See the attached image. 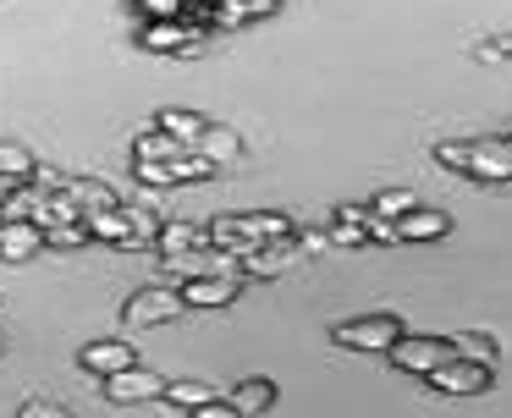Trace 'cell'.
Returning <instances> with one entry per match:
<instances>
[{
  "label": "cell",
  "mask_w": 512,
  "mask_h": 418,
  "mask_svg": "<svg viewBox=\"0 0 512 418\" xmlns=\"http://www.w3.org/2000/svg\"><path fill=\"white\" fill-rule=\"evenodd\" d=\"M402 336H408V330H402L397 314H358V319L331 325V341L347 352H391Z\"/></svg>",
  "instance_id": "obj_1"
},
{
  "label": "cell",
  "mask_w": 512,
  "mask_h": 418,
  "mask_svg": "<svg viewBox=\"0 0 512 418\" xmlns=\"http://www.w3.org/2000/svg\"><path fill=\"white\" fill-rule=\"evenodd\" d=\"M463 176L479 187H507L512 182V149L507 138H479L463 143Z\"/></svg>",
  "instance_id": "obj_2"
},
{
  "label": "cell",
  "mask_w": 512,
  "mask_h": 418,
  "mask_svg": "<svg viewBox=\"0 0 512 418\" xmlns=\"http://www.w3.org/2000/svg\"><path fill=\"white\" fill-rule=\"evenodd\" d=\"M188 308H182V297H177V286H144V292H133L122 303V319L127 325H138V330H149V325H171V319H182Z\"/></svg>",
  "instance_id": "obj_3"
},
{
  "label": "cell",
  "mask_w": 512,
  "mask_h": 418,
  "mask_svg": "<svg viewBox=\"0 0 512 418\" xmlns=\"http://www.w3.org/2000/svg\"><path fill=\"white\" fill-rule=\"evenodd\" d=\"M386 358H391V369H402V374H435L441 363H452L457 352L446 336H402Z\"/></svg>",
  "instance_id": "obj_4"
},
{
  "label": "cell",
  "mask_w": 512,
  "mask_h": 418,
  "mask_svg": "<svg viewBox=\"0 0 512 418\" xmlns=\"http://www.w3.org/2000/svg\"><path fill=\"white\" fill-rule=\"evenodd\" d=\"M424 380H430L441 396H485L490 385H496V369L468 363V358H452V363H441L435 374H424Z\"/></svg>",
  "instance_id": "obj_5"
},
{
  "label": "cell",
  "mask_w": 512,
  "mask_h": 418,
  "mask_svg": "<svg viewBox=\"0 0 512 418\" xmlns=\"http://www.w3.org/2000/svg\"><path fill=\"white\" fill-rule=\"evenodd\" d=\"M160 391H166V374L144 369V363H133V369L111 374L105 380V396H111L116 407H133V402H160Z\"/></svg>",
  "instance_id": "obj_6"
},
{
  "label": "cell",
  "mask_w": 512,
  "mask_h": 418,
  "mask_svg": "<svg viewBox=\"0 0 512 418\" xmlns=\"http://www.w3.org/2000/svg\"><path fill=\"white\" fill-rule=\"evenodd\" d=\"M138 44L149 55H193L204 44V28H193V22H149V28H138Z\"/></svg>",
  "instance_id": "obj_7"
},
{
  "label": "cell",
  "mask_w": 512,
  "mask_h": 418,
  "mask_svg": "<svg viewBox=\"0 0 512 418\" xmlns=\"http://www.w3.org/2000/svg\"><path fill=\"white\" fill-rule=\"evenodd\" d=\"M276 11V0H210V6H188V22L199 28V22H215V28H243V22L254 17H270Z\"/></svg>",
  "instance_id": "obj_8"
},
{
  "label": "cell",
  "mask_w": 512,
  "mask_h": 418,
  "mask_svg": "<svg viewBox=\"0 0 512 418\" xmlns=\"http://www.w3.org/2000/svg\"><path fill=\"white\" fill-rule=\"evenodd\" d=\"M237 275H199V281H182L177 286V297H182V308H226V303H237Z\"/></svg>",
  "instance_id": "obj_9"
},
{
  "label": "cell",
  "mask_w": 512,
  "mask_h": 418,
  "mask_svg": "<svg viewBox=\"0 0 512 418\" xmlns=\"http://www.w3.org/2000/svg\"><path fill=\"white\" fill-rule=\"evenodd\" d=\"M276 407V380L270 374H248V380L232 385V396H226V413L232 418H254V413H270Z\"/></svg>",
  "instance_id": "obj_10"
},
{
  "label": "cell",
  "mask_w": 512,
  "mask_h": 418,
  "mask_svg": "<svg viewBox=\"0 0 512 418\" xmlns=\"http://www.w3.org/2000/svg\"><path fill=\"white\" fill-rule=\"evenodd\" d=\"M78 363H83V369H89V374H100V380H111V374L133 369V363H138V352L127 347V341L105 336V341H89V347L78 352Z\"/></svg>",
  "instance_id": "obj_11"
},
{
  "label": "cell",
  "mask_w": 512,
  "mask_h": 418,
  "mask_svg": "<svg viewBox=\"0 0 512 418\" xmlns=\"http://www.w3.org/2000/svg\"><path fill=\"white\" fill-rule=\"evenodd\" d=\"M155 132H166L171 143H182V149H199V138L210 132V116H199V110H177V105H166V110H155Z\"/></svg>",
  "instance_id": "obj_12"
},
{
  "label": "cell",
  "mask_w": 512,
  "mask_h": 418,
  "mask_svg": "<svg viewBox=\"0 0 512 418\" xmlns=\"http://www.w3.org/2000/svg\"><path fill=\"white\" fill-rule=\"evenodd\" d=\"M204 248H210L204 226H193V220H160V231H155L160 259H182V253H204Z\"/></svg>",
  "instance_id": "obj_13"
},
{
  "label": "cell",
  "mask_w": 512,
  "mask_h": 418,
  "mask_svg": "<svg viewBox=\"0 0 512 418\" xmlns=\"http://www.w3.org/2000/svg\"><path fill=\"white\" fill-rule=\"evenodd\" d=\"M292 242H259V248H248L243 253V275L248 281H276V275H287L292 270Z\"/></svg>",
  "instance_id": "obj_14"
},
{
  "label": "cell",
  "mask_w": 512,
  "mask_h": 418,
  "mask_svg": "<svg viewBox=\"0 0 512 418\" xmlns=\"http://www.w3.org/2000/svg\"><path fill=\"white\" fill-rule=\"evenodd\" d=\"M452 231V220L441 209H413V215L397 220V242H441Z\"/></svg>",
  "instance_id": "obj_15"
},
{
  "label": "cell",
  "mask_w": 512,
  "mask_h": 418,
  "mask_svg": "<svg viewBox=\"0 0 512 418\" xmlns=\"http://www.w3.org/2000/svg\"><path fill=\"white\" fill-rule=\"evenodd\" d=\"M45 253V237H39V226H0V259L6 264H28Z\"/></svg>",
  "instance_id": "obj_16"
},
{
  "label": "cell",
  "mask_w": 512,
  "mask_h": 418,
  "mask_svg": "<svg viewBox=\"0 0 512 418\" xmlns=\"http://www.w3.org/2000/svg\"><path fill=\"white\" fill-rule=\"evenodd\" d=\"M243 231H248L254 242H292L298 220L281 215V209H254V215H243Z\"/></svg>",
  "instance_id": "obj_17"
},
{
  "label": "cell",
  "mask_w": 512,
  "mask_h": 418,
  "mask_svg": "<svg viewBox=\"0 0 512 418\" xmlns=\"http://www.w3.org/2000/svg\"><path fill=\"white\" fill-rule=\"evenodd\" d=\"M160 402L182 407V413H199V407L221 402V396H215V385H204V380H166V391H160Z\"/></svg>",
  "instance_id": "obj_18"
},
{
  "label": "cell",
  "mask_w": 512,
  "mask_h": 418,
  "mask_svg": "<svg viewBox=\"0 0 512 418\" xmlns=\"http://www.w3.org/2000/svg\"><path fill=\"white\" fill-rule=\"evenodd\" d=\"M237 149H243V138H237L232 127H215V121H210V132L199 138V149H193V154H199V160H210L215 171H221L226 160H237Z\"/></svg>",
  "instance_id": "obj_19"
},
{
  "label": "cell",
  "mask_w": 512,
  "mask_h": 418,
  "mask_svg": "<svg viewBox=\"0 0 512 418\" xmlns=\"http://www.w3.org/2000/svg\"><path fill=\"white\" fill-rule=\"evenodd\" d=\"M419 209V198L408 193V187H386V193H369V215L386 220V226H397L402 215H413Z\"/></svg>",
  "instance_id": "obj_20"
},
{
  "label": "cell",
  "mask_w": 512,
  "mask_h": 418,
  "mask_svg": "<svg viewBox=\"0 0 512 418\" xmlns=\"http://www.w3.org/2000/svg\"><path fill=\"white\" fill-rule=\"evenodd\" d=\"M177 154H188V149H182V143H171L166 132H155V127H144V132H138V138H133V160H155V165H171V160H177Z\"/></svg>",
  "instance_id": "obj_21"
},
{
  "label": "cell",
  "mask_w": 512,
  "mask_h": 418,
  "mask_svg": "<svg viewBox=\"0 0 512 418\" xmlns=\"http://www.w3.org/2000/svg\"><path fill=\"white\" fill-rule=\"evenodd\" d=\"M34 154L23 149V143H0V182H17V187H28L34 182Z\"/></svg>",
  "instance_id": "obj_22"
},
{
  "label": "cell",
  "mask_w": 512,
  "mask_h": 418,
  "mask_svg": "<svg viewBox=\"0 0 512 418\" xmlns=\"http://www.w3.org/2000/svg\"><path fill=\"white\" fill-rule=\"evenodd\" d=\"M452 352H457V358H468V363H485V369H496V352H501V347L485 336V330H463V336L452 341Z\"/></svg>",
  "instance_id": "obj_23"
},
{
  "label": "cell",
  "mask_w": 512,
  "mask_h": 418,
  "mask_svg": "<svg viewBox=\"0 0 512 418\" xmlns=\"http://www.w3.org/2000/svg\"><path fill=\"white\" fill-rule=\"evenodd\" d=\"M34 209H39V187H17L0 204V226H34Z\"/></svg>",
  "instance_id": "obj_24"
},
{
  "label": "cell",
  "mask_w": 512,
  "mask_h": 418,
  "mask_svg": "<svg viewBox=\"0 0 512 418\" xmlns=\"http://www.w3.org/2000/svg\"><path fill=\"white\" fill-rule=\"evenodd\" d=\"M166 171H171V182L182 187V182H210L215 165H210V160H199V154H177V160H171Z\"/></svg>",
  "instance_id": "obj_25"
},
{
  "label": "cell",
  "mask_w": 512,
  "mask_h": 418,
  "mask_svg": "<svg viewBox=\"0 0 512 418\" xmlns=\"http://www.w3.org/2000/svg\"><path fill=\"white\" fill-rule=\"evenodd\" d=\"M133 11H144L149 22H188V0H138Z\"/></svg>",
  "instance_id": "obj_26"
},
{
  "label": "cell",
  "mask_w": 512,
  "mask_h": 418,
  "mask_svg": "<svg viewBox=\"0 0 512 418\" xmlns=\"http://www.w3.org/2000/svg\"><path fill=\"white\" fill-rule=\"evenodd\" d=\"M133 176H138L144 187H155V193H166V187H177V182H171V171H166V165H155V160H133Z\"/></svg>",
  "instance_id": "obj_27"
},
{
  "label": "cell",
  "mask_w": 512,
  "mask_h": 418,
  "mask_svg": "<svg viewBox=\"0 0 512 418\" xmlns=\"http://www.w3.org/2000/svg\"><path fill=\"white\" fill-rule=\"evenodd\" d=\"M39 237H45V248H83L89 231L83 226H56V231H39Z\"/></svg>",
  "instance_id": "obj_28"
},
{
  "label": "cell",
  "mask_w": 512,
  "mask_h": 418,
  "mask_svg": "<svg viewBox=\"0 0 512 418\" xmlns=\"http://www.w3.org/2000/svg\"><path fill=\"white\" fill-rule=\"evenodd\" d=\"M17 418H72V413H67L61 402H45V396H34V402L17 407Z\"/></svg>",
  "instance_id": "obj_29"
},
{
  "label": "cell",
  "mask_w": 512,
  "mask_h": 418,
  "mask_svg": "<svg viewBox=\"0 0 512 418\" xmlns=\"http://www.w3.org/2000/svg\"><path fill=\"white\" fill-rule=\"evenodd\" d=\"M479 55H485V61H507V33H501V39H485Z\"/></svg>",
  "instance_id": "obj_30"
},
{
  "label": "cell",
  "mask_w": 512,
  "mask_h": 418,
  "mask_svg": "<svg viewBox=\"0 0 512 418\" xmlns=\"http://www.w3.org/2000/svg\"><path fill=\"white\" fill-rule=\"evenodd\" d=\"M193 418H232V413H226V402H210V407H199Z\"/></svg>",
  "instance_id": "obj_31"
},
{
  "label": "cell",
  "mask_w": 512,
  "mask_h": 418,
  "mask_svg": "<svg viewBox=\"0 0 512 418\" xmlns=\"http://www.w3.org/2000/svg\"><path fill=\"white\" fill-rule=\"evenodd\" d=\"M17 193V182H0V204H6V198H12Z\"/></svg>",
  "instance_id": "obj_32"
},
{
  "label": "cell",
  "mask_w": 512,
  "mask_h": 418,
  "mask_svg": "<svg viewBox=\"0 0 512 418\" xmlns=\"http://www.w3.org/2000/svg\"><path fill=\"white\" fill-rule=\"evenodd\" d=\"M0 352H6V341H0Z\"/></svg>",
  "instance_id": "obj_33"
}]
</instances>
